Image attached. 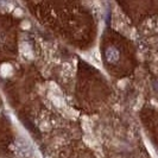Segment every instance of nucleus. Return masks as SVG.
Here are the masks:
<instances>
[{
  "instance_id": "nucleus-1",
  "label": "nucleus",
  "mask_w": 158,
  "mask_h": 158,
  "mask_svg": "<svg viewBox=\"0 0 158 158\" xmlns=\"http://www.w3.org/2000/svg\"><path fill=\"white\" fill-rule=\"evenodd\" d=\"M106 56H107V60L110 62H113V61H117L118 60V52L114 48H110L107 51H106Z\"/></svg>"
}]
</instances>
